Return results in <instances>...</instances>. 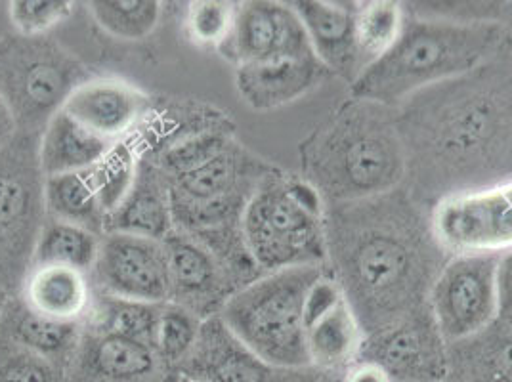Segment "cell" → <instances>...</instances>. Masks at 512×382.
<instances>
[{
  "label": "cell",
  "instance_id": "17",
  "mask_svg": "<svg viewBox=\"0 0 512 382\" xmlns=\"http://www.w3.org/2000/svg\"><path fill=\"white\" fill-rule=\"evenodd\" d=\"M316 54L300 58H274L235 67L239 98L255 111H272L297 102L327 77Z\"/></svg>",
  "mask_w": 512,
  "mask_h": 382
},
{
  "label": "cell",
  "instance_id": "12",
  "mask_svg": "<svg viewBox=\"0 0 512 382\" xmlns=\"http://www.w3.org/2000/svg\"><path fill=\"white\" fill-rule=\"evenodd\" d=\"M163 245L169 260V302L186 308L201 321L220 316L226 302L241 289L232 274L190 235L172 230Z\"/></svg>",
  "mask_w": 512,
  "mask_h": 382
},
{
  "label": "cell",
  "instance_id": "7",
  "mask_svg": "<svg viewBox=\"0 0 512 382\" xmlns=\"http://www.w3.org/2000/svg\"><path fill=\"white\" fill-rule=\"evenodd\" d=\"M41 134L16 132L0 149V289L22 295L48 220L39 157Z\"/></svg>",
  "mask_w": 512,
  "mask_h": 382
},
{
  "label": "cell",
  "instance_id": "1",
  "mask_svg": "<svg viewBox=\"0 0 512 382\" xmlns=\"http://www.w3.org/2000/svg\"><path fill=\"white\" fill-rule=\"evenodd\" d=\"M509 39L501 22L406 20L400 39L350 83L356 102L400 106L430 86L469 75L499 56Z\"/></svg>",
  "mask_w": 512,
  "mask_h": 382
},
{
  "label": "cell",
  "instance_id": "21",
  "mask_svg": "<svg viewBox=\"0 0 512 382\" xmlns=\"http://www.w3.org/2000/svg\"><path fill=\"white\" fill-rule=\"evenodd\" d=\"M172 230L169 180L157 165L140 157L132 190L107 216L106 234L117 232L163 241Z\"/></svg>",
  "mask_w": 512,
  "mask_h": 382
},
{
  "label": "cell",
  "instance_id": "24",
  "mask_svg": "<svg viewBox=\"0 0 512 382\" xmlns=\"http://www.w3.org/2000/svg\"><path fill=\"white\" fill-rule=\"evenodd\" d=\"M111 146L113 142H107L60 111L41 134L39 157L44 176L92 170L106 157Z\"/></svg>",
  "mask_w": 512,
  "mask_h": 382
},
{
  "label": "cell",
  "instance_id": "43",
  "mask_svg": "<svg viewBox=\"0 0 512 382\" xmlns=\"http://www.w3.org/2000/svg\"><path fill=\"white\" fill-rule=\"evenodd\" d=\"M18 132L16 121L10 113V109L4 104V100L0 98V149L4 148Z\"/></svg>",
  "mask_w": 512,
  "mask_h": 382
},
{
  "label": "cell",
  "instance_id": "20",
  "mask_svg": "<svg viewBox=\"0 0 512 382\" xmlns=\"http://www.w3.org/2000/svg\"><path fill=\"white\" fill-rule=\"evenodd\" d=\"M216 128H234L228 113L197 100H165L151 102L148 115L128 140L142 159L155 161L174 146Z\"/></svg>",
  "mask_w": 512,
  "mask_h": 382
},
{
  "label": "cell",
  "instance_id": "9",
  "mask_svg": "<svg viewBox=\"0 0 512 382\" xmlns=\"http://www.w3.org/2000/svg\"><path fill=\"white\" fill-rule=\"evenodd\" d=\"M90 283L100 295L151 304L169 302V260L163 241L117 232L102 235Z\"/></svg>",
  "mask_w": 512,
  "mask_h": 382
},
{
  "label": "cell",
  "instance_id": "11",
  "mask_svg": "<svg viewBox=\"0 0 512 382\" xmlns=\"http://www.w3.org/2000/svg\"><path fill=\"white\" fill-rule=\"evenodd\" d=\"M218 52L235 67L314 54L306 29L291 2L270 0L237 4L232 35Z\"/></svg>",
  "mask_w": 512,
  "mask_h": 382
},
{
  "label": "cell",
  "instance_id": "45",
  "mask_svg": "<svg viewBox=\"0 0 512 382\" xmlns=\"http://www.w3.org/2000/svg\"><path fill=\"white\" fill-rule=\"evenodd\" d=\"M10 300V295L6 293V291H2L0 289V318H2V312H4V308H6V302Z\"/></svg>",
  "mask_w": 512,
  "mask_h": 382
},
{
  "label": "cell",
  "instance_id": "34",
  "mask_svg": "<svg viewBox=\"0 0 512 382\" xmlns=\"http://www.w3.org/2000/svg\"><path fill=\"white\" fill-rule=\"evenodd\" d=\"M201 323L203 321L186 308L174 302L163 304L153 348L171 373H176L178 367L190 356L195 340L199 337Z\"/></svg>",
  "mask_w": 512,
  "mask_h": 382
},
{
  "label": "cell",
  "instance_id": "22",
  "mask_svg": "<svg viewBox=\"0 0 512 382\" xmlns=\"http://www.w3.org/2000/svg\"><path fill=\"white\" fill-rule=\"evenodd\" d=\"M85 321H60L35 312L22 297H10L0 318V335L43 356L65 373L81 344Z\"/></svg>",
  "mask_w": 512,
  "mask_h": 382
},
{
  "label": "cell",
  "instance_id": "25",
  "mask_svg": "<svg viewBox=\"0 0 512 382\" xmlns=\"http://www.w3.org/2000/svg\"><path fill=\"white\" fill-rule=\"evenodd\" d=\"M448 375L453 382H512V325L495 321L484 333L449 344Z\"/></svg>",
  "mask_w": 512,
  "mask_h": 382
},
{
  "label": "cell",
  "instance_id": "23",
  "mask_svg": "<svg viewBox=\"0 0 512 382\" xmlns=\"http://www.w3.org/2000/svg\"><path fill=\"white\" fill-rule=\"evenodd\" d=\"M35 312L60 321H85L94 289L90 276L58 266H35L23 283L22 295Z\"/></svg>",
  "mask_w": 512,
  "mask_h": 382
},
{
  "label": "cell",
  "instance_id": "3",
  "mask_svg": "<svg viewBox=\"0 0 512 382\" xmlns=\"http://www.w3.org/2000/svg\"><path fill=\"white\" fill-rule=\"evenodd\" d=\"M344 298L367 335L411 318V306L427 279L423 249L411 234L369 228L341 253Z\"/></svg>",
  "mask_w": 512,
  "mask_h": 382
},
{
  "label": "cell",
  "instance_id": "44",
  "mask_svg": "<svg viewBox=\"0 0 512 382\" xmlns=\"http://www.w3.org/2000/svg\"><path fill=\"white\" fill-rule=\"evenodd\" d=\"M157 382H190L188 379H184L180 373H171V375H167L165 379H161V381Z\"/></svg>",
  "mask_w": 512,
  "mask_h": 382
},
{
  "label": "cell",
  "instance_id": "16",
  "mask_svg": "<svg viewBox=\"0 0 512 382\" xmlns=\"http://www.w3.org/2000/svg\"><path fill=\"white\" fill-rule=\"evenodd\" d=\"M151 102L146 92L119 79H90L79 86L64 109L71 119L107 142L128 140L144 121Z\"/></svg>",
  "mask_w": 512,
  "mask_h": 382
},
{
  "label": "cell",
  "instance_id": "42",
  "mask_svg": "<svg viewBox=\"0 0 512 382\" xmlns=\"http://www.w3.org/2000/svg\"><path fill=\"white\" fill-rule=\"evenodd\" d=\"M341 382H394L375 361L356 360L342 371Z\"/></svg>",
  "mask_w": 512,
  "mask_h": 382
},
{
  "label": "cell",
  "instance_id": "28",
  "mask_svg": "<svg viewBox=\"0 0 512 382\" xmlns=\"http://www.w3.org/2000/svg\"><path fill=\"white\" fill-rule=\"evenodd\" d=\"M163 304L109 297L94 293L86 314L85 329L138 340L153 348Z\"/></svg>",
  "mask_w": 512,
  "mask_h": 382
},
{
  "label": "cell",
  "instance_id": "37",
  "mask_svg": "<svg viewBox=\"0 0 512 382\" xmlns=\"http://www.w3.org/2000/svg\"><path fill=\"white\" fill-rule=\"evenodd\" d=\"M0 382H67V373L52 361L0 335Z\"/></svg>",
  "mask_w": 512,
  "mask_h": 382
},
{
  "label": "cell",
  "instance_id": "35",
  "mask_svg": "<svg viewBox=\"0 0 512 382\" xmlns=\"http://www.w3.org/2000/svg\"><path fill=\"white\" fill-rule=\"evenodd\" d=\"M237 4L224 0H197L190 2L186 14L188 39L197 46L218 50L226 43L234 29Z\"/></svg>",
  "mask_w": 512,
  "mask_h": 382
},
{
  "label": "cell",
  "instance_id": "32",
  "mask_svg": "<svg viewBox=\"0 0 512 382\" xmlns=\"http://www.w3.org/2000/svg\"><path fill=\"white\" fill-rule=\"evenodd\" d=\"M161 6L157 0H94L88 4L96 23L121 41L150 37L161 20Z\"/></svg>",
  "mask_w": 512,
  "mask_h": 382
},
{
  "label": "cell",
  "instance_id": "38",
  "mask_svg": "<svg viewBox=\"0 0 512 382\" xmlns=\"http://www.w3.org/2000/svg\"><path fill=\"white\" fill-rule=\"evenodd\" d=\"M75 4L69 0H14L10 2V20L20 35H44L64 22Z\"/></svg>",
  "mask_w": 512,
  "mask_h": 382
},
{
  "label": "cell",
  "instance_id": "13",
  "mask_svg": "<svg viewBox=\"0 0 512 382\" xmlns=\"http://www.w3.org/2000/svg\"><path fill=\"white\" fill-rule=\"evenodd\" d=\"M438 329L415 318L367 335L358 360L379 363L394 382H442L448 379V350Z\"/></svg>",
  "mask_w": 512,
  "mask_h": 382
},
{
  "label": "cell",
  "instance_id": "26",
  "mask_svg": "<svg viewBox=\"0 0 512 382\" xmlns=\"http://www.w3.org/2000/svg\"><path fill=\"white\" fill-rule=\"evenodd\" d=\"M363 340L365 333L362 325L348 300L342 298L327 316L306 329V350L310 365L323 371L342 373L348 365L360 358Z\"/></svg>",
  "mask_w": 512,
  "mask_h": 382
},
{
  "label": "cell",
  "instance_id": "15",
  "mask_svg": "<svg viewBox=\"0 0 512 382\" xmlns=\"http://www.w3.org/2000/svg\"><path fill=\"white\" fill-rule=\"evenodd\" d=\"M171 375L144 342L83 329L67 382H157Z\"/></svg>",
  "mask_w": 512,
  "mask_h": 382
},
{
  "label": "cell",
  "instance_id": "41",
  "mask_svg": "<svg viewBox=\"0 0 512 382\" xmlns=\"http://www.w3.org/2000/svg\"><path fill=\"white\" fill-rule=\"evenodd\" d=\"M497 306H499V321L512 325V249L499 253Z\"/></svg>",
  "mask_w": 512,
  "mask_h": 382
},
{
  "label": "cell",
  "instance_id": "29",
  "mask_svg": "<svg viewBox=\"0 0 512 382\" xmlns=\"http://www.w3.org/2000/svg\"><path fill=\"white\" fill-rule=\"evenodd\" d=\"M463 98L467 102H461L457 106L455 123L444 121L448 125V130L438 132L442 142V148H438L440 151L455 155L476 151V148H484V144L488 146L491 142L499 140V128H509V117L499 115V106L495 104V98L490 100L482 94L470 98L465 92Z\"/></svg>",
  "mask_w": 512,
  "mask_h": 382
},
{
  "label": "cell",
  "instance_id": "40",
  "mask_svg": "<svg viewBox=\"0 0 512 382\" xmlns=\"http://www.w3.org/2000/svg\"><path fill=\"white\" fill-rule=\"evenodd\" d=\"M342 373L323 371L314 365L272 367L264 382H341Z\"/></svg>",
  "mask_w": 512,
  "mask_h": 382
},
{
  "label": "cell",
  "instance_id": "39",
  "mask_svg": "<svg viewBox=\"0 0 512 382\" xmlns=\"http://www.w3.org/2000/svg\"><path fill=\"white\" fill-rule=\"evenodd\" d=\"M344 298L339 281L333 277L323 274V276L310 287L306 302H304V323L306 329L314 325L318 319L327 316L339 302Z\"/></svg>",
  "mask_w": 512,
  "mask_h": 382
},
{
  "label": "cell",
  "instance_id": "8",
  "mask_svg": "<svg viewBox=\"0 0 512 382\" xmlns=\"http://www.w3.org/2000/svg\"><path fill=\"white\" fill-rule=\"evenodd\" d=\"M499 253L455 255L430 287L434 325L446 344L484 333L499 319Z\"/></svg>",
  "mask_w": 512,
  "mask_h": 382
},
{
  "label": "cell",
  "instance_id": "30",
  "mask_svg": "<svg viewBox=\"0 0 512 382\" xmlns=\"http://www.w3.org/2000/svg\"><path fill=\"white\" fill-rule=\"evenodd\" d=\"M100 239V235L85 228L48 218L35 249L33 268L58 266L90 276L100 251Z\"/></svg>",
  "mask_w": 512,
  "mask_h": 382
},
{
  "label": "cell",
  "instance_id": "10",
  "mask_svg": "<svg viewBox=\"0 0 512 382\" xmlns=\"http://www.w3.org/2000/svg\"><path fill=\"white\" fill-rule=\"evenodd\" d=\"M432 230L457 255L512 249V182L449 195L434 211Z\"/></svg>",
  "mask_w": 512,
  "mask_h": 382
},
{
  "label": "cell",
  "instance_id": "18",
  "mask_svg": "<svg viewBox=\"0 0 512 382\" xmlns=\"http://www.w3.org/2000/svg\"><path fill=\"white\" fill-rule=\"evenodd\" d=\"M270 369L214 316L201 323L195 346L176 373L190 382H264Z\"/></svg>",
  "mask_w": 512,
  "mask_h": 382
},
{
  "label": "cell",
  "instance_id": "46",
  "mask_svg": "<svg viewBox=\"0 0 512 382\" xmlns=\"http://www.w3.org/2000/svg\"><path fill=\"white\" fill-rule=\"evenodd\" d=\"M442 382H453V381H449V379H446V381H442Z\"/></svg>",
  "mask_w": 512,
  "mask_h": 382
},
{
  "label": "cell",
  "instance_id": "14",
  "mask_svg": "<svg viewBox=\"0 0 512 382\" xmlns=\"http://www.w3.org/2000/svg\"><path fill=\"white\" fill-rule=\"evenodd\" d=\"M276 170L278 167L234 140L201 167L167 180L172 199L188 203L251 201L260 182Z\"/></svg>",
  "mask_w": 512,
  "mask_h": 382
},
{
  "label": "cell",
  "instance_id": "6",
  "mask_svg": "<svg viewBox=\"0 0 512 382\" xmlns=\"http://www.w3.org/2000/svg\"><path fill=\"white\" fill-rule=\"evenodd\" d=\"M90 73L69 50L46 35L0 37V98L18 132L43 134Z\"/></svg>",
  "mask_w": 512,
  "mask_h": 382
},
{
  "label": "cell",
  "instance_id": "27",
  "mask_svg": "<svg viewBox=\"0 0 512 382\" xmlns=\"http://www.w3.org/2000/svg\"><path fill=\"white\" fill-rule=\"evenodd\" d=\"M44 201L48 218L85 228L100 237L106 234L107 213L90 170L46 178Z\"/></svg>",
  "mask_w": 512,
  "mask_h": 382
},
{
  "label": "cell",
  "instance_id": "31",
  "mask_svg": "<svg viewBox=\"0 0 512 382\" xmlns=\"http://www.w3.org/2000/svg\"><path fill=\"white\" fill-rule=\"evenodd\" d=\"M406 23L404 8L398 2L375 0L358 2L356 12V44L362 71L381 60L396 44ZM360 71V73H362Z\"/></svg>",
  "mask_w": 512,
  "mask_h": 382
},
{
  "label": "cell",
  "instance_id": "36",
  "mask_svg": "<svg viewBox=\"0 0 512 382\" xmlns=\"http://www.w3.org/2000/svg\"><path fill=\"white\" fill-rule=\"evenodd\" d=\"M234 140V128H216L174 146L151 163L163 170L167 178H174L201 167Z\"/></svg>",
  "mask_w": 512,
  "mask_h": 382
},
{
  "label": "cell",
  "instance_id": "4",
  "mask_svg": "<svg viewBox=\"0 0 512 382\" xmlns=\"http://www.w3.org/2000/svg\"><path fill=\"white\" fill-rule=\"evenodd\" d=\"M320 191L285 176H266L243 213V237L262 274L321 266L329 255Z\"/></svg>",
  "mask_w": 512,
  "mask_h": 382
},
{
  "label": "cell",
  "instance_id": "5",
  "mask_svg": "<svg viewBox=\"0 0 512 382\" xmlns=\"http://www.w3.org/2000/svg\"><path fill=\"white\" fill-rule=\"evenodd\" d=\"M321 266L264 274L226 302L220 318L256 358L270 367L310 365L304 302L323 276Z\"/></svg>",
  "mask_w": 512,
  "mask_h": 382
},
{
  "label": "cell",
  "instance_id": "19",
  "mask_svg": "<svg viewBox=\"0 0 512 382\" xmlns=\"http://www.w3.org/2000/svg\"><path fill=\"white\" fill-rule=\"evenodd\" d=\"M306 29L314 54L329 73L350 83L360 75L362 65L356 44L358 2L300 0L291 2Z\"/></svg>",
  "mask_w": 512,
  "mask_h": 382
},
{
  "label": "cell",
  "instance_id": "33",
  "mask_svg": "<svg viewBox=\"0 0 512 382\" xmlns=\"http://www.w3.org/2000/svg\"><path fill=\"white\" fill-rule=\"evenodd\" d=\"M140 155L130 140L115 142L107 151L106 157L90 170L94 188L98 191L100 203L107 216L113 213L132 190Z\"/></svg>",
  "mask_w": 512,
  "mask_h": 382
},
{
  "label": "cell",
  "instance_id": "2",
  "mask_svg": "<svg viewBox=\"0 0 512 382\" xmlns=\"http://www.w3.org/2000/svg\"><path fill=\"white\" fill-rule=\"evenodd\" d=\"M314 188L342 201L384 195L404 178L406 159L400 132L383 107L367 102L348 107L306 148Z\"/></svg>",
  "mask_w": 512,
  "mask_h": 382
}]
</instances>
